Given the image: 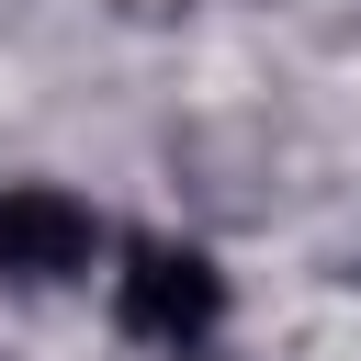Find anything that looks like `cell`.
I'll return each mask as SVG.
<instances>
[{
	"label": "cell",
	"instance_id": "obj_1",
	"mask_svg": "<svg viewBox=\"0 0 361 361\" xmlns=\"http://www.w3.org/2000/svg\"><path fill=\"white\" fill-rule=\"evenodd\" d=\"M113 316H124V338H135V350L192 361V350L226 327V271H214L192 237H135V248H124V271H113Z\"/></svg>",
	"mask_w": 361,
	"mask_h": 361
},
{
	"label": "cell",
	"instance_id": "obj_2",
	"mask_svg": "<svg viewBox=\"0 0 361 361\" xmlns=\"http://www.w3.org/2000/svg\"><path fill=\"white\" fill-rule=\"evenodd\" d=\"M102 259V214L56 180H0V282L23 293H56V282H90Z\"/></svg>",
	"mask_w": 361,
	"mask_h": 361
}]
</instances>
